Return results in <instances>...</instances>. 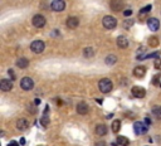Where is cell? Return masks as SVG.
Returning <instances> with one entry per match:
<instances>
[{
	"mask_svg": "<svg viewBox=\"0 0 161 146\" xmlns=\"http://www.w3.org/2000/svg\"><path fill=\"white\" fill-rule=\"evenodd\" d=\"M13 88V80H2L0 81V90L4 91V92H8Z\"/></svg>",
	"mask_w": 161,
	"mask_h": 146,
	"instance_id": "10",
	"label": "cell"
},
{
	"mask_svg": "<svg viewBox=\"0 0 161 146\" xmlns=\"http://www.w3.org/2000/svg\"><path fill=\"white\" fill-rule=\"evenodd\" d=\"M8 73H9V76L12 77V80H15V74H14V71L13 70H9V71H8Z\"/></svg>",
	"mask_w": 161,
	"mask_h": 146,
	"instance_id": "29",
	"label": "cell"
},
{
	"mask_svg": "<svg viewBox=\"0 0 161 146\" xmlns=\"http://www.w3.org/2000/svg\"><path fill=\"white\" fill-rule=\"evenodd\" d=\"M16 66H18L20 70H24V68H27L29 66V61L27 58H19L18 61H16Z\"/></svg>",
	"mask_w": 161,
	"mask_h": 146,
	"instance_id": "18",
	"label": "cell"
},
{
	"mask_svg": "<svg viewBox=\"0 0 161 146\" xmlns=\"http://www.w3.org/2000/svg\"><path fill=\"white\" fill-rule=\"evenodd\" d=\"M32 23H33V25H34L35 28H43L44 25H45V23H47V20H45V18H44L43 15L37 14V15L33 16Z\"/></svg>",
	"mask_w": 161,
	"mask_h": 146,
	"instance_id": "5",
	"label": "cell"
},
{
	"mask_svg": "<svg viewBox=\"0 0 161 146\" xmlns=\"http://www.w3.org/2000/svg\"><path fill=\"white\" fill-rule=\"evenodd\" d=\"M149 12H151V5H147L145 8H142V9H140V14H147Z\"/></svg>",
	"mask_w": 161,
	"mask_h": 146,
	"instance_id": "27",
	"label": "cell"
},
{
	"mask_svg": "<svg viewBox=\"0 0 161 146\" xmlns=\"http://www.w3.org/2000/svg\"><path fill=\"white\" fill-rule=\"evenodd\" d=\"M102 24L106 29H115L117 27V20L115 16H111V15H106L103 20H102Z\"/></svg>",
	"mask_w": 161,
	"mask_h": 146,
	"instance_id": "2",
	"label": "cell"
},
{
	"mask_svg": "<svg viewBox=\"0 0 161 146\" xmlns=\"http://www.w3.org/2000/svg\"><path fill=\"white\" fill-rule=\"evenodd\" d=\"M131 93H132V96L136 97V98H143V97H145V94H146V90L136 86V87H132Z\"/></svg>",
	"mask_w": 161,
	"mask_h": 146,
	"instance_id": "8",
	"label": "cell"
},
{
	"mask_svg": "<svg viewBox=\"0 0 161 146\" xmlns=\"http://www.w3.org/2000/svg\"><path fill=\"white\" fill-rule=\"evenodd\" d=\"M147 124H143V122H135L133 125V130L136 135H143L147 132Z\"/></svg>",
	"mask_w": 161,
	"mask_h": 146,
	"instance_id": "6",
	"label": "cell"
},
{
	"mask_svg": "<svg viewBox=\"0 0 161 146\" xmlns=\"http://www.w3.org/2000/svg\"><path fill=\"white\" fill-rule=\"evenodd\" d=\"M44 48H45V44H44L43 40H34V42H33L32 44H30L32 52H33V53H37V54L43 53Z\"/></svg>",
	"mask_w": 161,
	"mask_h": 146,
	"instance_id": "3",
	"label": "cell"
},
{
	"mask_svg": "<svg viewBox=\"0 0 161 146\" xmlns=\"http://www.w3.org/2000/svg\"><path fill=\"white\" fill-rule=\"evenodd\" d=\"M117 46H118V48H121V49L127 48V47H129V39H127L126 37H123V36H120L117 38Z\"/></svg>",
	"mask_w": 161,
	"mask_h": 146,
	"instance_id": "16",
	"label": "cell"
},
{
	"mask_svg": "<svg viewBox=\"0 0 161 146\" xmlns=\"http://www.w3.org/2000/svg\"><path fill=\"white\" fill-rule=\"evenodd\" d=\"M96 135H98V136H105L106 134H107V127H106V125H103V124H101V125H97L96 126Z\"/></svg>",
	"mask_w": 161,
	"mask_h": 146,
	"instance_id": "17",
	"label": "cell"
},
{
	"mask_svg": "<svg viewBox=\"0 0 161 146\" xmlns=\"http://www.w3.org/2000/svg\"><path fill=\"white\" fill-rule=\"evenodd\" d=\"M145 122H146V124H147V125H149V124H150V122H151V121H150V118H145Z\"/></svg>",
	"mask_w": 161,
	"mask_h": 146,
	"instance_id": "36",
	"label": "cell"
},
{
	"mask_svg": "<svg viewBox=\"0 0 161 146\" xmlns=\"http://www.w3.org/2000/svg\"><path fill=\"white\" fill-rule=\"evenodd\" d=\"M16 127H18V130H20V131H25V130H27V128L29 127L28 120H25V118H19L18 121H16Z\"/></svg>",
	"mask_w": 161,
	"mask_h": 146,
	"instance_id": "14",
	"label": "cell"
},
{
	"mask_svg": "<svg viewBox=\"0 0 161 146\" xmlns=\"http://www.w3.org/2000/svg\"><path fill=\"white\" fill-rule=\"evenodd\" d=\"M160 78H161V74H157V76H155V77H154V80H152V83H154L155 86H159V84H161V82H160Z\"/></svg>",
	"mask_w": 161,
	"mask_h": 146,
	"instance_id": "26",
	"label": "cell"
},
{
	"mask_svg": "<svg viewBox=\"0 0 161 146\" xmlns=\"http://www.w3.org/2000/svg\"><path fill=\"white\" fill-rule=\"evenodd\" d=\"M20 87L24 90V91H30L34 87V81H33L30 77H24L20 81Z\"/></svg>",
	"mask_w": 161,
	"mask_h": 146,
	"instance_id": "4",
	"label": "cell"
},
{
	"mask_svg": "<svg viewBox=\"0 0 161 146\" xmlns=\"http://www.w3.org/2000/svg\"><path fill=\"white\" fill-rule=\"evenodd\" d=\"M105 62H106L107 66H113V64L117 62V58H116V56H113V54H109V56L106 57Z\"/></svg>",
	"mask_w": 161,
	"mask_h": 146,
	"instance_id": "19",
	"label": "cell"
},
{
	"mask_svg": "<svg viewBox=\"0 0 161 146\" xmlns=\"http://www.w3.org/2000/svg\"><path fill=\"white\" fill-rule=\"evenodd\" d=\"M120 128H121V121L120 120H115V121L112 122V131L115 134H117L118 131H120Z\"/></svg>",
	"mask_w": 161,
	"mask_h": 146,
	"instance_id": "22",
	"label": "cell"
},
{
	"mask_svg": "<svg viewBox=\"0 0 161 146\" xmlns=\"http://www.w3.org/2000/svg\"><path fill=\"white\" fill-rule=\"evenodd\" d=\"M117 142H118V145H121V146H127L130 144V140L127 139V137H125V136H118L117 137Z\"/></svg>",
	"mask_w": 161,
	"mask_h": 146,
	"instance_id": "20",
	"label": "cell"
},
{
	"mask_svg": "<svg viewBox=\"0 0 161 146\" xmlns=\"http://www.w3.org/2000/svg\"><path fill=\"white\" fill-rule=\"evenodd\" d=\"M50 8L54 12H63L65 8V2L64 0H53L52 4H50Z\"/></svg>",
	"mask_w": 161,
	"mask_h": 146,
	"instance_id": "7",
	"label": "cell"
},
{
	"mask_svg": "<svg viewBox=\"0 0 161 146\" xmlns=\"http://www.w3.org/2000/svg\"><path fill=\"white\" fill-rule=\"evenodd\" d=\"M123 15H125V16H130V15H132V10H125V12H123Z\"/></svg>",
	"mask_w": 161,
	"mask_h": 146,
	"instance_id": "30",
	"label": "cell"
},
{
	"mask_svg": "<svg viewBox=\"0 0 161 146\" xmlns=\"http://www.w3.org/2000/svg\"><path fill=\"white\" fill-rule=\"evenodd\" d=\"M149 46L150 47H157L159 46V38L157 37H151L149 39Z\"/></svg>",
	"mask_w": 161,
	"mask_h": 146,
	"instance_id": "24",
	"label": "cell"
},
{
	"mask_svg": "<svg viewBox=\"0 0 161 146\" xmlns=\"http://www.w3.org/2000/svg\"><path fill=\"white\" fill-rule=\"evenodd\" d=\"M83 53H84V57H86V58H91V57L95 56V49L88 47V48H86L83 50Z\"/></svg>",
	"mask_w": 161,
	"mask_h": 146,
	"instance_id": "23",
	"label": "cell"
},
{
	"mask_svg": "<svg viewBox=\"0 0 161 146\" xmlns=\"http://www.w3.org/2000/svg\"><path fill=\"white\" fill-rule=\"evenodd\" d=\"M145 74H146V68L143 66H137L133 70V76L137 77V78H142V77H145Z\"/></svg>",
	"mask_w": 161,
	"mask_h": 146,
	"instance_id": "13",
	"label": "cell"
},
{
	"mask_svg": "<svg viewBox=\"0 0 161 146\" xmlns=\"http://www.w3.org/2000/svg\"><path fill=\"white\" fill-rule=\"evenodd\" d=\"M132 25H133V22H132V20H125V24H123L125 28L129 29L130 27H132Z\"/></svg>",
	"mask_w": 161,
	"mask_h": 146,
	"instance_id": "28",
	"label": "cell"
},
{
	"mask_svg": "<svg viewBox=\"0 0 161 146\" xmlns=\"http://www.w3.org/2000/svg\"><path fill=\"white\" fill-rule=\"evenodd\" d=\"M152 114L157 120H161V106H154L152 107Z\"/></svg>",
	"mask_w": 161,
	"mask_h": 146,
	"instance_id": "21",
	"label": "cell"
},
{
	"mask_svg": "<svg viewBox=\"0 0 161 146\" xmlns=\"http://www.w3.org/2000/svg\"><path fill=\"white\" fill-rule=\"evenodd\" d=\"M89 112V106L86 104V102H79L77 105V114L79 115H87Z\"/></svg>",
	"mask_w": 161,
	"mask_h": 146,
	"instance_id": "12",
	"label": "cell"
},
{
	"mask_svg": "<svg viewBox=\"0 0 161 146\" xmlns=\"http://www.w3.org/2000/svg\"><path fill=\"white\" fill-rule=\"evenodd\" d=\"M155 67L157 68V70H161V61H156V63H155Z\"/></svg>",
	"mask_w": 161,
	"mask_h": 146,
	"instance_id": "33",
	"label": "cell"
},
{
	"mask_svg": "<svg viewBox=\"0 0 161 146\" xmlns=\"http://www.w3.org/2000/svg\"><path fill=\"white\" fill-rule=\"evenodd\" d=\"M8 146H19V144L16 141H10L9 144H8Z\"/></svg>",
	"mask_w": 161,
	"mask_h": 146,
	"instance_id": "32",
	"label": "cell"
},
{
	"mask_svg": "<svg viewBox=\"0 0 161 146\" xmlns=\"http://www.w3.org/2000/svg\"><path fill=\"white\" fill-rule=\"evenodd\" d=\"M109 6H111V9L113 12H121L125 6V3L122 0H111L109 2Z\"/></svg>",
	"mask_w": 161,
	"mask_h": 146,
	"instance_id": "9",
	"label": "cell"
},
{
	"mask_svg": "<svg viewBox=\"0 0 161 146\" xmlns=\"http://www.w3.org/2000/svg\"><path fill=\"white\" fill-rule=\"evenodd\" d=\"M40 124H42V126H48V124H49V117H48V114H44L43 115V117L40 118Z\"/></svg>",
	"mask_w": 161,
	"mask_h": 146,
	"instance_id": "25",
	"label": "cell"
},
{
	"mask_svg": "<svg viewBox=\"0 0 161 146\" xmlns=\"http://www.w3.org/2000/svg\"><path fill=\"white\" fill-rule=\"evenodd\" d=\"M98 88L102 93H108L111 92L112 88H113V84H112V81L108 80V78H103L98 82Z\"/></svg>",
	"mask_w": 161,
	"mask_h": 146,
	"instance_id": "1",
	"label": "cell"
},
{
	"mask_svg": "<svg viewBox=\"0 0 161 146\" xmlns=\"http://www.w3.org/2000/svg\"><path fill=\"white\" fill-rule=\"evenodd\" d=\"M96 146H107V144L105 141H98V142H96Z\"/></svg>",
	"mask_w": 161,
	"mask_h": 146,
	"instance_id": "31",
	"label": "cell"
},
{
	"mask_svg": "<svg viewBox=\"0 0 161 146\" xmlns=\"http://www.w3.org/2000/svg\"><path fill=\"white\" fill-rule=\"evenodd\" d=\"M20 145H25V139H24V137L20 139Z\"/></svg>",
	"mask_w": 161,
	"mask_h": 146,
	"instance_id": "34",
	"label": "cell"
},
{
	"mask_svg": "<svg viewBox=\"0 0 161 146\" xmlns=\"http://www.w3.org/2000/svg\"><path fill=\"white\" fill-rule=\"evenodd\" d=\"M34 104H35V105H39V104H40V100H39V98H37V100L34 101Z\"/></svg>",
	"mask_w": 161,
	"mask_h": 146,
	"instance_id": "35",
	"label": "cell"
},
{
	"mask_svg": "<svg viewBox=\"0 0 161 146\" xmlns=\"http://www.w3.org/2000/svg\"><path fill=\"white\" fill-rule=\"evenodd\" d=\"M147 27H149V29L151 32H156L160 28V22H159V19H156V18H150L147 20Z\"/></svg>",
	"mask_w": 161,
	"mask_h": 146,
	"instance_id": "11",
	"label": "cell"
},
{
	"mask_svg": "<svg viewBox=\"0 0 161 146\" xmlns=\"http://www.w3.org/2000/svg\"><path fill=\"white\" fill-rule=\"evenodd\" d=\"M78 24H79V20H78V18H75V16H69V18L67 19V27L71 29L77 28Z\"/></svg>",
	"mask_w": 161,
	"mask_h": 146,
	"instance_id": "15",
	"label": "cell"
}]
</instances>
